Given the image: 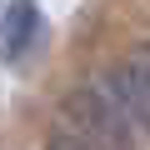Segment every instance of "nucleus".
<instances>
[{
	"mask_svg": "<svg viewBox=\"0 0 150 150\" xmlns=\"http://www.w3.org/2000/svg\"><path fill=\"white\" fill-rule=\"evenodd\" d=\"M45 150H95L85 135H70V130H55L50 140H45Z\"/></svg>",
	"mask_w": 150,
	"mask_h": 150,
	"instance_id": "20e7f679",
	"label": "nucleus"
},
{
	"mask_svg": "<svg viewBox=\"0 0 150 150\" xmlns=\"http://www.w3.org/2000/svg\"><path fill=\"white\" fill-rule=\"evenodd\" d=\"M145 50H150V45H145Z\"/></svg>",
	"mask_w": 150,
	"mask_h": 150,
	"instance_id": "39448f33",
	"label": "nucleus"
},
{
	"mask_svg": "<svg viewBox=\"0 0 150 150\" xmlns=\"http://www.w3.org/2000/svg\"><path fill=\"white\" fill-rule=\"evenodd\" d=\"M65 115L75 120L95 150H135V120L120 110V100L110 90H95V85H75L65 95Z\"/></svg>",
	"mask_w": 150,
	"mask_h": 150,
	"instance_id": "f257e3e1",
	"label": "nucleus"
},
{
	"mask_svg": "<svg viewBox=\"0 0 150 150\" xmlns=\"http://www.w3.org/2000/svg\"><path fill=\"white\" fill-rule=\"evenodd\" d=\"M35 30H40V5H35V0H10L5 20H0V50H5V60H10V65H15V60H25V50H30Z\"/></svg>",
	"mask_w": 150,
	"mask_h": 150,
	"instance_id": "7ed1b4c3",
	"label": "nucleus"
},
{
	"mask_svg": "<svg viewBox=\"0 0 150 150\" xmlns=\"http://www.w3.org/2000/svg\"><path fill=\"white\" fill-rule=\"evenodd\" d=\"M105 90L120 100V110L150 130V55H135V60H115L105 70Z\"/></svg>",
	"mask_w": 150,
	"mask_h": 150,
	"instance_id": "f03ea898",
	"label": "nucleus"
}]
</instances>
